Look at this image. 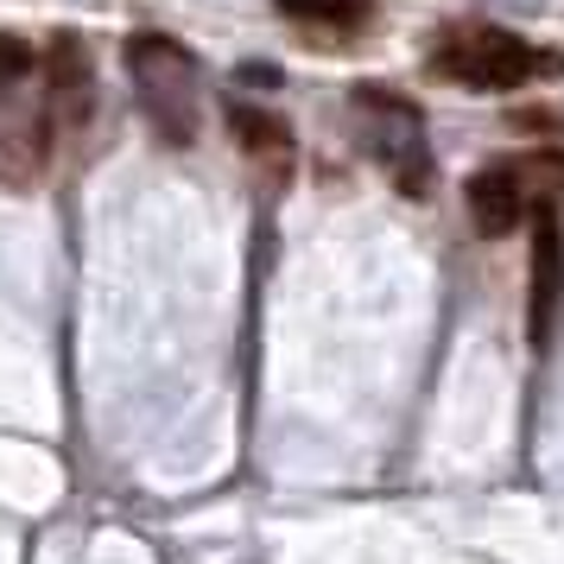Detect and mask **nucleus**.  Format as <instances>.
Here are the masks:
<instances>
[{
	"instance_id": "7ed1b4c3",
	"label": "nucleus",
	"mask_w": 564,
	"mask_h": 564,
	"mask_svg": "<svg viewBox=\"0 0 564 564\" xmlns=\"http://www.w3.org/2000/svg\"><path fill=\"white\" fill-rule=\"evenodd\" d=\"M564 305V223L552 204H533V260H527V336L552 343Z\"/></svg>"
},
{
	"instance_id": "0eeeda50",
	"label": "nucleus",
	"mask_w": 564,
	"mask_h": 564,
	"mask_svg": "<svg viewBox=\"0 0 564 564\" xmlns=\"http://www.w3.org/2000/svg\"><path fill=\"white\" fill-rule=\"evenodd\" d=\"M26 70H32V45L20 39V32H0V96L26 77Z\"/></svg>"
},
{
	"instance_id": "f03ea898",
	"label": "nucleus",
	"mask_w": 564,
	"mask_h": 564,
	"mask_svg": "<svg viewBox=\"0 0 564 564\" xmlns=\"http://www.w3.org/2000/svg\"><path fill=\"white\" fill-rule=\"evenodd\" d=\"M432 70L463 83V89H520V83L552 77L564 64L558 57H539L527 39H513L501 26H463L432 52Z\"/></svg>"
},
{
	"instance_id": "f257e3e1",
	"label": "nucleus",
	"mask_w": 564,
	"mask_h": 564,
	"mask_svg": "<svg viewBox=\"0 0 564 564\" xmlns=\"http://www.w3.org/2000/svg\"><path fill=\"white\" fill-rule=\"evenodd\" d=\"M128 77L140 89V108L159 128V140L191 147L197 140V108H204V70L172 32H133L128 39Z\"/></svg>"
},
{
	"instance_id": "423d86ee",
	"label": "nucleus",
	"mask_w": 564,
	"mask_h": 564,
	"mask_svg": "<svg viewBox=\"0 0 564 564\" xmlns=\"http://www.w3.org/2000/svg\"><path fill=\"white\" fill-rule=\"evenodd\" d=\"M292 26H311V32H330V39H349L361 32L375 13H368V0H273Z\"/></svg>"
},
{
	"instance_id": "39448f33",
	"label": "nucleus",
	"mask_w": 564,
	"mask_h": 564,
	"mask_svg": "<svg viewBox=\"0 0 564 564\" xmlns=\"http://www.w3.org/2000/svg\"><path fill=\"white\" fill-rule=\"evenodd\" d=\"M229 133L241 140V153L248 159H267V165H292V128H285L280 115H267V108H248V102H229Z\"/></svg>"
},
{
	"instance_id": "20e7f679",
	"label": "nucleus",
	"mask_w": 564,
	"mask_h": 564,
	"mask_svg": "<svg viewBox=\"0 0 564 564\" xmlns=\"http://www.w3.org/2000/svg\"><path fill=\"white\" fill-rule=\"evenodd\" d=\"M463 204H469V223H476V235H488V241L513 235V229H520V216H527L520 172H508V165H488V172H476V178L463 184Z\"/></svg>"
}]
</instances>
